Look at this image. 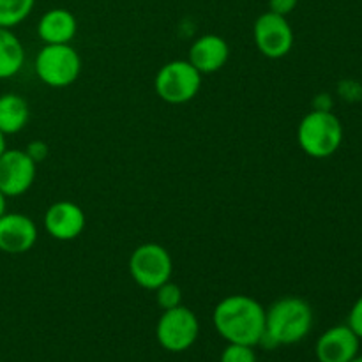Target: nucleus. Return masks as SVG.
<instances>
[{"label":"nucleus","mask_w":362,"mask_h":362,"mask_svg":"<svg viewBox=\"0 0 362 362\" xmlns=\"http://www.w3.org/2000/svg\"><path fill=\"white\" fill-rule=\"evenodd\" d=\"M313 310L300 297H281L265 310V332L258 345L272 350L296 345L310 334Z\"/></svg>","instance_id":"f03ea898"},{"label":"nucleus","mask_w":362,"mask_h":362,"mask_svg":"<svg viewBox=\"0 0 362 362\" xmlns=\"http://www.w3.org/2000/svg\"><path fill=\"white\" fill-rule=\"evenodd\" d=\"M35 0H0V27L14 28L32 14Z\"/></svg>","instance_id":"f3484780"},{"label":"nucleus","mask_w":362,"mask_h":362,"mask_svg":"<svg viewBox=\"0 0 362 362\" xmlns=\"http://www.w3.org/2000/svg\"><path fill=\"white\" fill-rule=\"evenodd\" d=\"M343 124L332 112L311 110L297 127V141L306 156L327 159L339 151L343 144Z\"/></svg>","instance_id":"7ed1b4c3"},{"label":"nucleus","mask_w":362,"mask_h":362,"mask_svg":"<svg viewBox=\"0 0 362 362\" xmlns=\"http://www.w3.org/2000/svg\"><path fill=\"white\" fill-rule=\"evenodd\" d=\"M253 39L258 52L272 60L283 59L293 48V28L286 16L267 11L253 25Z\"/></svg>","instance_id":"6e6552de"},{"label":"nucleus","mask_w":362,"mask_h":362,"mask_svg":"<svg viewBox=\"0 0 362 362\" xmlns=\"http://www.w3.org/2000/svg\"><path fill=\"white\" fill-rule=\"evenodd\" d=\"M45 230L52 239L67 243L74 240L83 233L87 218H85L83 209L74 202H55L49 205L45 212Z\"/></svg>","instance_id":"9d476101"},{"label":"nucleus","mask_w":362,"mask_h":362,"mask_svg":"<svg viewBox=\"0 0 362 362\" xmlns=\"http://www.w3.org/2000/svg\"><path fill=\"white\" fill-rule=\"evenodd\" d=\"M6 207H7V198L4 197V193H2V191H0V216H2L4 212H6Z\"/></svg>","instance_id":"393cba45"},{"label":"nucleus","mask_w":362,"mask_h":362,"mask_svg":"<svg viewBox=\"0 0 362 362\" xmlns=\"http://www.w3.org/2000/svg\"><path fill=\"white\" fill-rule=\"evenodd\" d=\"M313 110L320 112H332V98L329 94H318L313 99Z\"/></svg>","instance_id":"b1692460"},{"label":"nucleus","mask_w":362,"mask_h":362,"mask_svg":"<svg viewBox=\"0 0 362 362\" xmlns=\"http://www.w3.org/2000/svg\"><path fill=\"white\" fill-rule=\"evenodd\" d=\"M202 76L189 60H170L156 74V94L168 105H186L200 92Z\"/></svg>","instance_id":"39448f33"},{"label":"nucleus","mask_w":362,"mask_h":362,"mask_svg":"<svg viewBox=\"0 0 362 362\" xmlns=\"http://www.w3.org/2000/svg\"><path fill=\"white\" fill-rule=\"evenodd\" d=\"M350 362H362V356H357V357H354V359L350 361Z\"/></svg>","instance_id":"bb28decb"},{"label":"nucleus","mask_w":362,"mask_h":362,"mask_svg":"<svg viewBox=\"0 0 362 362\" xmlns=\"http://www.w3.org/2000/svg\"><path fill=\"white\" fill-rule=\"evenodd\" d=\"M212 322L226 343L258 346L265 332V308L253 297L235 293L216 304Z\"/></svg>","instance_id":"f257e3e1"},{"label":"nucleus","mask_w":362,"mask_h":362,"mask_svg":"<svg viewBox=\"0 0 362 362\" xmlns=\"http://www.w3.org/2000/svg\"><path fill=\"white\" fill-rule=\"evenodd\" d=\"M127 265L133 281L151 292L159 288L163 283L170 281L173 274L172 255L158 243H145L138 246L131 253Z\"/></svg>","instance_id":"423d86ee"},{"label":"nucleus","mask_w":362,"mask_h":362,"mask_svg":"<svg viewBox=\"0 0 362 362\" xmlns=\"http://www.w3.org/2000/svg\"><path fill=\"white\" fill-rule=\"evenodd\" d=\"M35 74L52 88H66L81 74V57L71 45H45L35 55Z\"/></svg>","instance_id":"20e7f679"},{"label":"nucleus","mask_w":362,"mask_h":362,"mask_svg":"<svg viewBox=\"0 0 362 362\" xmlns=\"http://www.w3.org/2000/svg\"><path fill=\"white\" fill-rule=\"evenodd\" d=\"M37 225L20 212L0 216V251L6 255H25L37 243Z\"/></svg>","instance_id":"9b49d317"},{"label":"nucleus","mask_w":362,"mask_h":362,"mask_svg":"<svg viewBox=\"0 0 362 362\" xmlns=\"http://www.w3.org/2000/svg\"><path fill=\"white\" fill-rule=\"evenodd\" d=\"M346 325L356 332L357 338L362 339V296L354 303L352 310L349 313V324Z\"/></svg>","instance_id":"412c9836"},{"label":"nucleus","mask_w":362,"mask_h":362,"mask_svg":"<svg viewBox=\"0 0 362 362\" xmlns=\"http://www.w3.org/2000/svg\"><path fill=\"white\" fill-rule=\"evenodd\" d=\"M361 339L349 325H334L318 338L315 356L318 362H350L359 356Z\"/></svg>","instance_id":"f8f14e48"},{"label":"nucleus","mask_w":362,"mask_h":362,"mask_svg":"<svg viewBox=\"0 0 362 362\" xmlns=\"http://www.w3.org/2000/svg\"><path fill=\"white\" fill-rule=\"evenodd\" d=\"M219 362H257L255 346L239 345V343H228L221 352Z\"/></svg>","instance_id":"6ab92c4d"},{"label":"nucleus","mask_w":362,"mask_h":362,"mask_svg":"<svg viewBox=\"0 0 362 362\" xmlns=\"http://www.w3.org/2000/svg\"><path fill=\"white\" fill-rule=\"evenodd\" d=\"M7 148V141H6V134L0 133V156L4 154V151Z\"/></svg>","instance_id":"a878e982"},{"label":"nucleus","mask_w":362,"mask_h":362,"mask_svg":"<svg viewBox=\"0 0 362 362\" xmlns=\"http://www.w3.org/2000/svg\"><path fill=\"white\" fill-rule=\"evenodd\" d=\"M30 119V110L25 98L16 92L0 94V133L6 136L18 134L27 127Z\"/></svg>","instance_id":"2eb2a0df"},{"label":"nucleus","mask_w":362,"mask_h":362,"mask_svg":"<svg viewBox=\"0 0 362 362\" xmlns=\"http://www.w3.org/2000/svg\"><path fill=\"white\" fill-rule=\"evenodd\" d=\"M25 66V46L13 28L0 27V80L14 78Z\"/></svg>","instance_id":"dca6fc26"},{"label":"nucleus","mask_w":362,"mask_h":362,"mask_svg":"<svg viewBox=\"0 0 362 362\" xmlns=\"http://www.w3.org/2000/svg\"><path fill=\"white\" fill-rule=\"evenodd\" d=\"M338 92H339V95H341L343 99H346V101H356V99L361 98L362 87L359 83H357V81L345 80V81H341V83H339Z\"/></svg>","instance_id":"4be33fe9"},{"label":"nucleus","mask_w":362,"mask_h":362,"mask_svg":"<svg viewBox=\"0 0 362 362\" xmlns=\"http://www.w3.org/2000/svg\"><path fill=\"white\" fill-rule=\"evenodd\" d=\"M37 175V165L23 148H6L0 156V191L6 198L27 193Z\"/></svg>","instance_id":"1a4fd4ad"},{"label":"nucleus","mask_w":362,"mask_h":362,"mask_svg":"<svg viewBox=\"0 0 362 362\" xmlns=\"http://www.w3.org/2000/svg\"><path fill=\"white\" fill-rule=\"evenodd\" d=\"M78 32V21L71 11L55 7L39 18L37 35L45 45H71Z\"/></svg>","instance_id":"4468645a"},{"label":"nucleus","mask_w":362,"mask_h":362,"mask_svg":"<svg viewBox=\"0 0 362 362\" xmlns=\"http://www.w3.org/2000/svg\"><path fill=\"white\" fill-rule=\"evenodd\" d=\"M299 4V0H269V11L276 14H281V16H288L290 13H293Z\"/></svg>","instance_id":"5701e85b"},{"label":"nucleus","mask_w":362,"mask_h":362,"mask_svg":"<svg viewBox=\"0 0 362 362\" xmlns=\"http://www.w3.org/2000/svg\"><path fill=\"white\" fill-rule=\"evenodd\" d=\"M200 334V322L194 311L186 306H177L163 311L156 325V338L165 350L180 354L189 350Z\"/></svg>","instance_id":"0eeeda50"},{"label":"nucleus","mask_w":362,"mask_h":362,"mask_svg":"<svg viewBox=\"0 0 362 362\" xmlns=\"http://www.w3.org/2000/svg\"><path fill=\"white\" fill-rule=\"evenodd\" d=\"M23 151L27 152V156L32 159V161L35 163V165H39V163L45 161V159L48 158V154H49L48 144H46V141H42V140L30 141V144H28L27 147L23 148Z\"/></svg>","instance_id":"aec40b11"},{"label":"nucleus","mask_w":362,"mask_h":362,"mask_svg":"<svg viewBox=\"0 0 362 362\" xmlns=\"http://www.w3.org/2000/svg\"><path fill=\"white\" fill-rule=\"evenodd\" d=\"M230 59V46L226 39L218 34H205L194 39L189 46L187 60L202 74H214L226 66Z\"/></svg>","instance_id":"ddd939ff"},{"label":"nucleus","mask_w":362,"mask_h":362,"mask_svg":"<svg viewBox=\"0 0 362 362\" xmlns=\"http://www.w3.org/2000/svg\"><path fill=\"white\" fill-rule=\"evenodd\" d=\"M156 292V303L161 308L163 311L172 310V308H177L182 304V290L177 283H173L172 279L166 283H163L159 288L154 290Z\"/></svg>","instance_id":"a211bd4d"}]
</instances>
